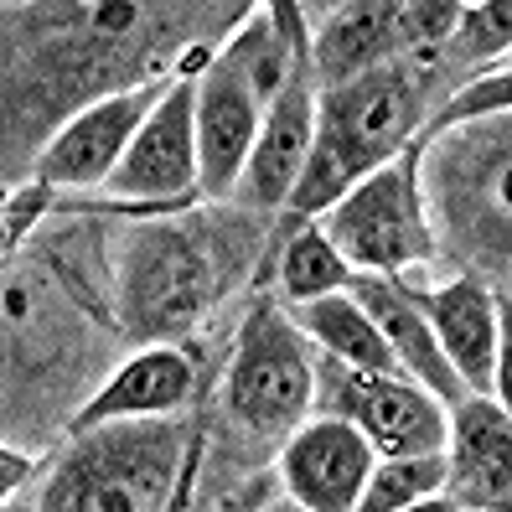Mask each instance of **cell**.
<instances>
[{
    "label": "cell",
    "instance_id": "obj_1",
    "mask_svg": "<svg viewBox=\"0 0 512 512\" xmlns=\"http://www.w3.org/2000/svg\"><path fill=\"white\" fill-rule=\"evenodd\" d=\"M244 0H21L6 6V166L26 176L83 104L182 73V52L238 26Z\"/></svg>",
    "mask_w": 512,
    "mask_h": 512
},
{
    "label": "cell",
    "instance_id": "obj_2",
    "mask_svg": "<svg viewBox=\"0 0 512 512\" xmlns=\"http://www.w3.org/2000/svg\"><path fill=\"white\" fill-rule=\"evenodd\" d=\"M450 68L440 63V52H414L378 63L368 73H357L347 83L321 88L316 109V145L311 161L295 182V197L285 213L290 218H321L337 197H347L368 171L388 166L394 156L430 130V119L440 114L435 83Z\"/></svg>",
    "mask_w": 512,
    "mask_h": 512
},
{
    "label": "cell",
    "instance_id": "obj_3",
    "mask_svg": "<svg viewBox=\"0 0 512 512\" xmlns=\"http://www.w3.org/2000/svg\"><path fill=\"white\" fill-rule=\"evenodd\" d=\"M249 207H233L223 223L207 218H171V213H140L119 233L114 254V306L119 326L130 337L171 342L187 331L228 295V285L244 269V254L254 238H244Z\"/></svg>",
    "mask_w": 512,
    "mask_h": 512
},
{
    "label": "cell",
    "instance_id": "obj_4",
    "mask_svg": "<svg viewBox=\"0 0 512 512\" xmlns=\"http://www.w3.org/2000/svg\"><path fill=\"white\" fill-rule=\"evenodd\" d=\"M187 419L145 414L68 430V445L11 497L42 512H156L182 502Z\"/></svg>",
    "mask_w": 512,
    "mask_h": 512
},
{
    "label": "cell",
    "instance_id": "obj_5",
    "mask_svg": "<svg viewBox=\"0 0 512 512\" xmlns=\"http://www.w3.org/2000/svg\"><path fill=\"white\" fill-rule=\"evenodd\" d=\"M419 166L440 249L481 280L512 285V109L425 130Z\"/></svg>",
    "mask_w": 512,
    "mask_h": 512
},
{
    "label": "cell",
    "instance_id": "obj_6",
    "mask_svg": "<svg viewBox=\"0 0 512 512\" xmlns=\"http://www.w3.org/2000/svg\"><path fill=\"white\" fill-rule=\"evenodd\" d=\"M321 352L285 300H259L233 331L223 368V409L249 440H285L316 409Z\"/></svg>",
    "mask_w": 512,
    "mask_h": 512
},
{
    "label": "cell",
    "instance_id": "obj_7",
    "mask_svg": "<svg viewBox=\"0 0 512 512\" xmlns=\"http://www.w3.org/2000/svg\"><path fill=\"white\" fill-rule=\"evenodd\" d=\"M425 135H419L404 156L388 166L368 171L347 197H337L316 218L326 238L337 244L363 275H414L440 259V238L430 218V197H425Z\"/></svg>",
    "mask_w": 512,
    "mask_h": 512
},
{
    "label": "cell",
    "instance_id": "obj_8",
    "mask_svg": "<svg viewBox=\"0 0 512 512\" xmlns=\"http://www.w3.org/2000/svg\"><path fill=\"white\" fill-rule=\"evenodd\" d=\"M213 52H197L182 73H171L166 94L135 130L125 161L114 166L104 207L109 213H187L202 202V161H197V68Z\"/></svg>",
    "mask_w": 512,
    "mask_h": 512
},
{
    "label": "cell",
    "instance_id": "obj_9",
    "mask_svg": "<svg viewBox=\"0 0 512 512\" xmlns=\"http://www.w3.org/2000/svg\"><path fill=\"white\" fill-rule=\"evenodd\" d=\"M316 409L352 419L378 456L440 450L450 435V404L425 383H414L409 373H357L326 352L316 368Z\"/></svg>",
    "mask_w": 512,
    "mask_h": 512
},
{
    "label": "cell",
    "instance_id": "obj_10",
    "mask_svg": "<svg viewBox=\"0 0 512 512\" xmlns=\"http://www.w3.org/2000/svg\"><path fill=\"white\" fill-rule=\"evenodd\" d=\"M166 83H140L125 88V94H109L83 104L78 114H68L63 125L52 130V140L37 150V161L26 166V182L47 187L52 197L68 192H104L114 166L125 161V150L135 140V130L145 125V114L156 109V99L166 94Z\"/></svg>",
    "mask_w": 512,
    "mask_h": 512
},
{
    "label": "cell",
    "instance_id": "obj_11",
    "mask_svg": "<svg viewBox=\"0 0 512 512\" xmlns=\"http://www.w3.org/2000/svg\"><path fill=\"white\" fill-rule=\"evenodd\" d=\"M378 461L373 440L342 414L311 409L280 440V492L306 512H357L368 487V471Z\"/></svg>",
    "mask_w": 512,
    "mask_h": 512
},
{
    "label": "cell",
    "instance_id": "obj_12",
    "mask_svg": "<svg viewBox=\"0 0 512 512\" xmlns=\"http://www.w3.org/2000/svg\"><path fill=\"white\" fill-rule=\"evenodd\" d=\"M435 507L512 512V414L492 394H466L450 404L445 492Z\"/></svg>",
    "mask_w": 512,
    "mask_h": 512
},
{
    "label": "cell",
    "instance_id": "obj_13",
    "mask_svg": "<svg viewBox=\"0 0 512 512\" xmlns=\"http://www.w3.org/2000/svg\"><path fill=\"white\" fill-rule=\"evenodd\" d=\"M316 109H321V83H316L311 57H306V68H300L285 83V94L264 109V130L254 140V156H249L244 176H238V187L228 197L233 207H249L259 218L290 207L295 182H300V171L311 161V145H316Z\"/></svg>",
    "mask_w": 512,
    "mask_h": 512
},
{
    "label": "cell",
    "instance_id": "obj_14",
    "mask_svg": "<svg viewBox=\"0 0 512 512\" xmlns=\"http://www.w3.org/2000/svg\"><path fill=\"white\" fill-rule=\"evenodd\" d=\"M264 99L213 52L197 68V161H202V202H228L244 176L254 140L264 130Z\"/></svg>",
    "mask_w": 512,
    "mask_h": 512
},
{
    "label": "cell",
    "instance_id": "obj_15",
    "mask_svg": "<svg viewBox=\"0 0 512 512\" xmlns=\"http://www.w3.org/2000/svg\"><path fill=\"white\" fill-rule=\"evenodd\" d=\"M435 337L450 357V368L466 378L471 394H492L497 352H502V295L476 269H461L440 285H414Z\"/></svg>",
    "mask_w": 512,
    "mask_h": 512
},
{
    "label": "cell",
    "instance_id": "obj_16",
    "mask_svg": "<svg viewBox=\"0 0 512 512\" xmlns=\"http://www.w3.org/2000/svg\"><path fill=\"white\" fill-rule=\"evenodd\" d=\"M197 383H202V368L182 342H145L73 409L68 430H88V425H104V419L176 414L197 399Z\"/></svg>",
    "mask_w": 512,
    "mask_h": 512
},
{
    "label": "cell",
    "instance_id": "obj_17",
    "mask_svg": "<svg viewBox=\"0 0 512 512\" xmlns=\"http://www.w3.org/2000/svg\"><path fill=\"white\" fill-rule=\"evenodd\" d=\"M352 295L368 306V316L378 321V331L388 337V347H394V363L399 373H409L414 383H425L430 394H440L445 404L466 399L471 388L466 378L450 368V357L435 337V326L425 316V306H419V295L409 280H394V275H363L352 285Z\"/></svg>",
    "mask_w": 512,
    "mask_h": 512
},
{
    "label": "cell",
    "instance_id": "obj_18",
    "mask_svg": "<svg viewBox=\"0 0 512 512\" xmlns=\"http://www.w3.org/2000/svg\"><path fill=\"white\" fill-rule=\"evenodd\" d=\"M311 73L321 88L347 83L378 63L404 57L399 37V0H342L331 16L311 26Z\"/></svg>",
    "mask_w": 512,
    "mask_h": 512
},
{
    "label": "cell",
    "instance_id": "obj_19",
    "mask_svg": "<svg viewBox=\"0 0 512 512\" xmlns=\"http://www.w3.org/2000/svg\"><path fill=\"white\" fill-rule=\"evenodd\" d=\"M290 316L316 342V352L337 357V363H347L357 373H399L394 347H388L378 321L368 316V306L352 290H331V295H316V300H295Z\"/></svg>",
    "mask_w": 512,
    "mask_h": 512
},
{
    "label": "cell",
    "instance_id": "obj_20",
    "mask_svg": "<svg viewBox=\"0 0 512 512\" xmlns=\"http://www.w3.org/2000/svg\"><path fill=\"white\" fill-rule=\"evenodd\" d=\"M218 57H223L228 68H238V78H244L264 104H275L285 94V83L306 68V52L295 47V37L264 6L244 11V16H238V26H228Z\"/></svg>",
    "mask_w": 512,
    "mask_h": 512
},
{
    "label": "cell",
    "instance_id": "obj_21",
    "mask_svg": "<svg viewBox=\"0 0 512 512\" xmlns=\"http://www.w3.org/2000/svg\"><path fill=\"white\" fill-rule=\"evenodd\" d=\"M357 280H363V269L331 244L326 228L316 218H295V233H285L280 259H275V290L285 306L331 295V290H352Z\"/></svg>",
    "mask_w": 512,
    "mask_h": 512
},
{
    "label": "cell",
    "instance_id": "obj_22",
    "mask_svg": "<svg viewBox=\"0 0 512 512\" xmlns=\"http://www.w3.org/2000/svg\"><path fill=\"white\" fill-rule=\"evenodd\" d=\"M445 492V445L440 450H404V456H378L368 471V487L357 512H409L435 507Z\"/></svg>",
    "mask_w": 512,
    "mask_h": 512
},
{
    "label": "cell",
    "instance_id": "obj_23",
    "mask_svg": "<svg viewBox=\"0 0 512 512\" xmlns=\"http://www.w3.org/2000/svg\"><path fill=\"white\" fill-rule=\"evenodd\" d=\"M507 52H512V0H471L440 63L466 73V68H492Z\"/></svg>",
    "mask_w": 512,
    "mask_h": 512
},
{
    "label": "cell",
    "instance_id": "obj_24",
    "mask_svg": "<svg viewBox=\"0 0 512 512\" xmlns=\"http://www.w3.org/2000/svg\"><path fill=\"white\" fill-rule=\"evenodd\" d=\"M466 6H471V0H399L404 57H414V52H445V42L456 37Z\"/></svg>",
    "mask_w": 512,
    "mask_h": 512
},
{
    "label": "cell",
    "instance_id": "obj_25",
    "mask_svg": "<svg viewBox=\"0 0 512 512\" xmlns=\"http://www.w3.org/2000/svg\"><path fill=\"white\" fill-rule=\"evenodd\" d=\"M492 399L512 414V300L502 295V352H497V383H492Z\"/></svg>",
    "mask_w": 512,
    "mask_h": 512
},
{
    "label": "cell",
    "instance_id": "obj_26",
    "mask_svg": "<svg viewBox=\"0 0 512 512\" xmlns=\"http://www.w3.org/2000/svg\"><path fill=\"white\" fill-rule=\"evenodd\" d=\"M264 11L295 37L300 52H311V21H306V11H300V0H264Z\"/></svg>",
    "mask_w": 512,
    "mask_h": 512
},
{
    "label": "cell",
    "instance_id": "obj_27",
    "mask_svg": "<svg viewBox=\"0 0 512 512\" xmlns=\"http://www.w3.org/2000/svg\"><path fill=\"white\" fill-rule=\"evenodd\" d=\"M337 6H342V0H300V11H306V21H311V26H316L321 16H331Z\"/></svg>",
    "mask_w": 512,
    "mask_h": 512
},
{
    "label": "cell",
    "instance_id": "obj_28",
    "mask_svg": "<svg viewBox=\"0 0 512 512\" xmlns=\"http://www.w3.org/2000/svg\"><path fill=\"white\" fill-rule=\"evenodd\" d=\"M6 6H21V0H6Z\"/></svg>",
    "mask_w": 512,
    "mask_h": 512
}]
</instances>
